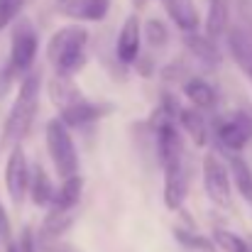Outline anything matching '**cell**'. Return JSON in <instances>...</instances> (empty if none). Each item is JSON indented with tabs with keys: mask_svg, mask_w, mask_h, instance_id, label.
Instances as JSON below:
<instances>
[{
	"mask_svg": "<svg viewBox=\"0 0 252 252\" xmlns=\"http://www.w3.org/2000/svg\"><path fill=\"white\" fill-rule=\"evenodd\" d=\"M37 108H39V74L30 71L22 79L17 98L12 103V110H10V115L5 120V130H2V142L5 145L15 147L27 137V132L32 130Z\"/></svg>",
	"mask_w": 252,
	"mask_h": 252,
	"instance_id": "cell-1",
	"label": "cell"
},
{
	"mask_svg": "<svg viewBox=\"0 0 252 252\" xmlns=\"http://www.w3.org/2000/svg\"><path fill=\"white\" fill-rule=\"evenodd\" d=\"M27 184H30V164H27L22 145H15L10 150V157L5 164V186H7V193H10L15 206H20L25 201Z\"/></svg>",
	"mask_w": 252,
	"mask_h": 252,
	"instance_id": "cell-6",
	"label": "cell"
},
{
	"mask_svg": "<svg viewBox=\"0 0 252 252\" xmlns=\"http://www.w3.org/2000/svg\"><path fill=\"white\" fill-rule=\"evenodd\" d=\"M137 69H140V74H142V76H150V74H152V59H142Z\"/></svg>",
	"mask_w": 252,
	"mask_h": 252,
	"instance_id": "cell-30",
	"label": "cell"
},
{
	"mask_svg": "<svg viewBox=\"0 0 252 252\" xmlns=\"http://www.w3.org/2000/svg\"><path fill=\"white\" fill-rule=\"evenodd\" d=\"M17 252H37V238L32 233V228H22V235H20V243L15 245Z\"/></svg>",
	"mask_w": 252,
	"mask_h": 252,
	"instance_id": "cell-27",
	"label": "cell"
},
{
	"mask_svg": "<svg viewBox=\"0 0 252 252\" xmlns=\"http://www.w3.org/2000/svg\"><path fill=\"white\" fill-rule=\"evenodd\" d=\"M203 186L220 208L230 206V176L225 164L216 155H208L203 159Z\"/></svg>",
	"mask_w": 252,
	"mask_h": 252,
	"instance_id": "cell-7",
	"label": "cell"
},
{
	"mask_svg": "<svg viewBox=\"0 0 252 252\" xmlns=\"http://www.w3.org/2000/svg\"><path fill=\"white\" fill-rule=\"evenodd\" d=\"M176 120L181 123L184 132L191 137V142L196 147H206L208 145V123L201 115V110H196V108H179Z\"/></svg>",
	"mask_w": 252,
	"mask_h": 252,
	"instance_id": "cell-15",
	"label": "cell"
},
{
	"mask_svg": "<svg viewBox=\"0 0 252 252\" xmlns=\"http://www.w3.org/2000/svg\"><path fill=\"white\" fill-rule=\"evenodd\" d=\"M49 95H52V100H54V105L59 110H64V108L79 103L81 98H86L84 93L79 91V86L74 84L71 76H54L49 81Z\"/></svg>",
	"mask_w": 252,
	"mask_h": 252,
	"instance_id": "cell-19",
	"label": "cell"
},
{
	"mask_svg": "<svg viewBox=\"0 0 252 252\" xmlns=\"http://www.w3.org/2000/svg\"><path fill=\"white\" fill-rule=\"evenodd\" d=\"M39 52V37L30 20H17L12 25L10 54L5 66V79H25L32 71V64Z\"/></svg>",
	"mask_w": 252,
	"mask_h": 252,
	"instance_id": "cell-3",
	"label": "cell"
},
{
	"mask_svg": "<svg viewBox=\"0 0 252 252\" xmlns=\"http://www.w3.org/2000/svg\"><path fill=\"white\" fill-rule=\"evenodd\" d=\"M25 2L27 0H0V30H5L7 25H12L17 20Z\"/></svg>",
	"mask_w": 252,
	"mask_h": 252,
	"instance_id": "cell-25",
	"label": "cell"
},
{
	"mask_svg": "<svg viewBox=\"0 0 252 252\" xmlns=\"http://www.w3.org/2000/svg\"><path fill=\"white\" fill-rule=\"evenodd\" d=\"M213 240H216V245H218L220 250H225V252H252L250 245H248L238 233L225 230V228H218V230L213 233Z\"/></svg>",
	"mask_w": 252,
	"mask_h": 252,
	"instance_id": "cell-23",
	"label": "cell"
},
{
	"mask_svg": "<svg viewBox=\"0 0 252 252\" xmlns=\"http://www.w3.org/2000/svg\"><path fill=\"white\" fill-rule=\"evenodd\" d=\"M100 115H105V108L88 100V98H81L79 103L59 110V120L66 127H81V125H88V123H95Z\"/></svg>",
	"mask_w": 252,
	"mask_h": 252,
	"instance_id": "cell-12",
	"label": "cell"
},
{
	"mask_svg": "<svg viewBox=\"0 0 252 252\" xmlns=\"http://www.w3.org/2000/svg\"><path fill=\"white\" fill-rule=\"evenodd\" d=\"M186 191H189V169L184 162L179 164H171L164 167V206L169 211H179L184 198H186Z\"/></svg>",
	"mask_w": 252,
	"mask_h": 252,
	"instance_id": "cell-10",
	"label": "cell"
},
{
	"mask_svg": "<svg viewBox=\"0 0 252 252\" xmlns=\"http://www.w3.org/2000/svg\"><path fill=\"white\" fill-rule=\"evenodd\" d=\"M147 2H150V0H135V7H137V10H142Z\"/></svg>",
	"mask_w": 252,
	"mask_h": 252,
	"instance_id": "cell-31",
	"label": "cell"
},
{
	"mask_svg": "<svg viewBox=\"0 0 252 252\" xmlns=\"http://www.w3.org/2000/svg\"><path fill=\"white\" fill-rule=\"evenodd\" d=\"M81 193H84V179L81 174L76 176H69L62 181L59 191H54V198H52V208H59V211H74L81 201Z\"/></svg>",
	"mask_w": 252,
	"mask_h": 252,
	"instance_id": "cell-18",
	"label": "cell"
},
{
	"mask_svg": "<svg viewBox=\"0 0 252 252\" xmlns=\"http://www.w3.org/2000/svg\"><path fill=\"white\" fill-rule=\"evenodd\" d=\"M0 240L5 245L10 243V220H7V213H5L2 203H0Z\"/></svg>",
	"mask_w": 252,
	"mask_h": 252,
	"instance_id": "cell-28",
	"label": "cell"
},
{
	"mask_svg": "<svg viewBox=\"0 0 252 252\" xmlns=\"http://www.w3.org/2000/svg\"><path fill=\"white\" fill-rule=\"evenodd\" d=\"M27 193L32 196V203L44 208V206H52V198H54V189H52V179L49 174L44 171L42 164H34L30 171V184H27Z\"/></svg>",
	"mask_w": 252,
	"mask_h": 252,
	"instance_id": "cell-16",
	"label": "cell"
},
{
	"mask_svg": "<svg viewBox=\"0 0 252 252\" xmlns=\"http://www.w3.org/2000/svg\"><path fill=\"white\" fill-rule=\"evenodd\" d=\"M230 181L240 191V196L252 206V169L240 155H230Z\"/></svg>",
	"mask_w": 252,
	"mask_h": 252,
	"instance_id": "cell-22",
	"label": "cell"
},
{
	"mask_svg": "<svg viewBox=\"0 0 252 252\" xmlns=\"http://www.w3.org/2000/svg\"><path fill=\"white\" fill-rule=\"evenodd\" d=\"M174 238L184 245V248H189V250H201V252H208L213 248V243L208 240V238H203V235H198V233H193V230H184V228H176L174 230Z\"/></svg>",
	"mask_w": 252,
	"mask_h": 252,
	"instance_id": "cell-24",
	"label": "cell"
},
{
	"mask_svg": "<svg viewBox=\"0 0 252 252\" xmlns=\"http://www.w3.org/2000/svg\"><path fill=\"white\" fill-rule=\"evenodd\" d=\"M140 37H142V27H140V17L130 15L123 22V30L118 34V44H115V54L120 64H135L140 57Z\"/></svg>",
	"mask_w": 252,
	"mask_h": 252,
	"instance_id": "cell-11",
	"label": "cell"
},
{
	"mask_svg": "<svg viewBox=\"0 0 252 252\" xmlns=\"http://www.w3.org/2000/svg\"><path fill=\"white\" fill-rule=\"evenodd\" d=\"M42 252H71V248L69 245H62V243H47L42 248Z\"/></svg>",
	"mask_w": 252,
	"mask_h": 252,
	"instance_id": "cell-29",
	"label": "cell"
},
{
	"mask_svg": "<svg viewBox=\"0 0 252 252\" xmlns=\"http://www.w3.org/2000/svg\"><path fill=\"white\" fill-rule=\"evenodd\" d=\"M110 0H57L54 10L69 20L79 22H100L108 15Z\"/></svg>",
	"mask_w": 252,
	"mask_h": 252,
	"instance_id": "cell-9",
	"label": "cell"
},
{
	"mask_svg": "<svg viewBox=\"0 0 252 252\" xmlns=\"http://www.w3.org/2000/svg\"><path fill=\"white\" fill-rule=\"evenodd\" d=\"M164 10L169 12V17L174 20V25L181 30V32H196L198 25H201V17H198V10L193 5V0H162Z\"/></svg>",
	"mask_w": 252,
	"mask_h": 252,
	"instance_id": "cell-14",
	"label": "cell"
},
{
	"mask_svg": "<svg viewBox=\"0 0 252 252\" xmlns=\"http://www.w3.org/2000/svg\"><path fill=\"white\" fill-rule=\"evenodd\" d=\"M155 132H157V152H159L162 167H171V164L184 162V142H181L176 125L171 120L155 123Z\"/></svg>",
	"mask_w": 252,
	"mask_h": 252,
	"instance_id": "cell-8",
	"label": "cell"
},
{
	"mask_svg": "<svg viewBox=\"0 0 252 252\" xmlns=\"http://www.w3.org/2000/svg\"><path fill=\"white\" fill-rule=\"evenodd\" d=\"M88 32L84 27H64L47 44V59L54 66L57 76H76L86 64Z\"/></svg>",
	"mask_w": 252,
	"mask_h": 252,
	"instance_id": "cell-2",
	"label": "cell"
},
{
	"mask_svg": "<svg viewBox=\"0 0 252 252\" xmlns=\"http://www.w3.org/2000/svg\"><path fill=\"white\" fill-rule=\"evenodd\" d=\"M145 34H147V39H150V44L152 47H162L164 42H167V27L159 22V20H150L147 22V27H145Z\"/></svg>",
	"mask_w": 252,
	"mask_h": 252,
	"instance_id": "cell-26",
	"label": "cell"
},
{
	"mask_svg": "<svg viewBox=\"0 0 252 252\" xmlns=\"http://www.w3.org/2000/svg\"><path fill=\"white\" fill-rule=\"evenodd\" d=\"M228 30V0H208V17H206V37L213 42L223 37Z\"/></svg>",
	"mask_w": 252,
	"mask_h": 252,
	"instance_id": "cell-21",
	"label": "cell"
},
{
	"mask_svg": "<svg viewBox=\"0 0 252 252\" xmlns=\"http://www.w3.org/2000/svg\"><path fill=\"white\" fill-rule=\"evenodd\" d=\"M184 44H186V49H189L203 66H208V69H218V66H220L223 54H220V49L216 47V42H211L208 37L196 34V32H189V34H184Z\"/></svg>",
	"mask_w": 252,
	"mask_h": 252,
	"instance_id": "cell-13",
	"label": "cell"
},
{
	"mask_svg": "<svg viewBox=\"0 0 252 252\" xmlns=\"http://www.w3.org/2000/svg\"><path fill=\"white\" fill-rule=\"evenodd\" d=\"M184 95L196 105V110L198 108H213L216 103H218V93H216V88L208 84L206 79H184Z\"/></svg>",
	"mask_w": 252,
	"mask_h": 252,
	"instance_id": "cell-20",
	"label": "cell"
},
{
	"mask_svg": "<svg viewBox=\"0 0 252 252\" xmlns=\"http://www.w3.org/2000/svg\"><path fill=\"white\" fill-rule=\"evenodd\" d=\"M44 137H47V150H49V157L54 162V169L62 179H69V176H76L79 174V150L71 140V132L69 127L54 118L47 123L44 127Z\"/></svg>",
	"mask_w": 252,
	"mask_h": 252,
	"instance_id": "cell-4",
	"label": "cell"
},
{
	"mask_svg": "<svg viewBox=\"0 0 252 252\" xmlns=\"http://www.w3.org/2000/svg\"><path fill=\"white\" fill-rule=\"evenodd\" d=\"M74 225V211H59V208H49L44 223H42V230H39V238L44 243H57L69 228Z\"/></svg>",
	"mask_w": 252,
	"mask_h": 252,
	"instance_id": "cell-17",
	"label": "cell"
},
{
	"mask_svg": "<svg viewBox=\"0 0 252 252\" xmlns=\"http://www.w3.org/2000/svg\"><path fill=\"white\" fill-rule=\"evenodd\" d=\"M218 140L225 150L238 155L252 142V108H240L223 123H218Z\"/></svg>",
	"mask_w": 252,
	"mask_h": 252,
	"instance_id": "cell-5",
	"label": "cell"
},
{
	"mask_svg": "<svg viewBox=\"0 0 252 252\" xmlns=\"http://www.w3.org/2000/svg\"><path fill=\"white\" fill-rule=\"evenodd\" d=\"M5 252H17V250H15V245H12V243H7V245H5Z\"/></svg>",
	"mask_w": 252,
	"mask_h": 252,
	"instance_id": "cell-32",
	"label": "cell"
}]
</instances>
